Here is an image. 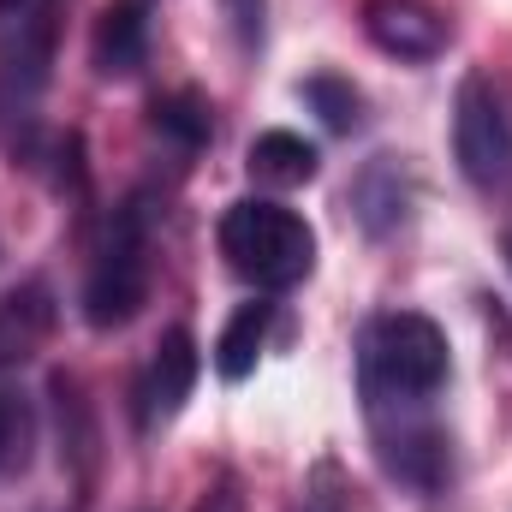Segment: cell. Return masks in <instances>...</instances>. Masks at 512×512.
Masks as SVG:
<instances>
[{
    "mask_svg": "<svg viewBox=\"0 0 512 512\" xmlns=\"http://www.w3.org/2000/svg\"><path fill=\"white\" fill-rule=\"evenodd\" d=\"M507 262H512V239H507Z\"/></svg>",
    "mask_w": 512,
    "mask_h": 512,
    "instance_id": "obj_19",
    "label": "cell"
},
{
    "mask_svg": "<svg viewBox=\"0 0 512 512\" xmlns=\"http://www.w3.org/2000/svg\"><path fill=\"white\" fill-rule=\"evenodd\" d=\"M54 423H60V465L78 477V489H90L96 477V417H90V399L72 376H54Z\"/></svg>",
    "mask_w": 512,
    "mask_h": 512,
    "instance_id": "obj_10",
    "label": "cell"
},
{
    "mask_svg": "<svg viewBox=\"0 0 512 512\" xmlns=\"http://www.w3.org/2000/svg\"><path fill=\"white\" fill-rule=\"evenodd\" d=\"M18 6H24V0H0V18H12V12H18Z\"/></svg>",
    "mask_w": 512,
    "mask_h": 512,
    "instance_id": "obj_18",
    "label": "cell"
},
{
    "mask_svg": "<svg viewBox=\"0 0 512 512\" xmlns=\"http://www.w3.org/2000/svg\"><path fill=\"white\" fill-rule=\"evenodd\" d=\"M197 370H203L197 340H191L185 328H167L161 346H155V358H149V370H143V382H137V423H143V429L173 423L179 405H185L191 387H197Z\"/></svg>",
    "mask_w": 512,
    "mask_h": 512,
    "instance_id": "obj_5",
    "label": "cell"
},
{
    "mask_svg": "<svg viewBox=\"0 0 512 512\" xmlns=\"http://www.w3.org/2000/svg\"><path fill=\"white\" fill-rule=\"evenodd\" d=\"M90 60H96L102 78H131V72L149 60V0H114V6L96 18Z\"/></svg>",
    "mask_w": 512,
    "mask_h": 512,
    "instance_id": "obj_8",
    "label": "cell"
},
{
    "mask_svg": "<svg viewBox=\"0 0 512 512\" xmlns=\"http://www.w3.org/2000/svg\"><path fill=\"white\" fill-rule=\"evenodd\" d=\"M24 435H30V417H24V399L0 387V471L24 459Z\"/></svg>",
    "mask_w": 512,
    "mask_h": 512,
    "instance_id": "obj_16",
    "label": "cell"
},
{
    "mask_svg": "<svg viewBox=\"0 0 512 512\" xmlns=\"http://www.w3.org/2000/svg\"><path fill=\"white\" fill-rule=\"evenodd\" d=\"M251 179L274 185V191L310 185V179H316V149H310L298 131H262L251 143Z\"/></svg>",
    "mask_w": 512,
    "mask_h": 512,
    "instance_id": "obj_11",
    "label": "cell"
},
{
    "mask_svg": "<svg viewBox=\"0 0 512 512\" xmlns=\"http://www.w3.org/2000/svg\"><path fill=\"white\" fill-rule=\"evenodd\" d=\"M143 298H149V227H143V209H120L84 280V322L102 334L126 328L143 310Z\"/></svg>",
    "mask_w": 512,
    "mask_h": 512,
    "instance_id": "obj_3",
    "label": "cell"
},
{
    "mask_svg": "<svg viewBox=\"0 0 512 512\" xmlns=\"http://www.w3.org/2000/svg\"><path fill=\"white\" fill-rule=\"evenodd\" d=\"M453 161L477 191H507L512 185V120L501 96L483 78L459 84L453 102Z\"/></svg>",
    "mask_w": 512,
    "mask_h": 512,
    "instance_id": "obj_4",
    "label": "cell"
},
{
    "mask_svg": "<svg viewBox=\"0 0 512 512\" xmlns=\"http://www.w3.org/2000/svg\"><path fill=\"white\" fill-rule=\"evenodd\" d=\"M54 334V292L42 280H24L0 298V370L24 364L30 352H42V340Z\"/></svg>",
    "mask_w": 512,
    "mask_h": 512,
    "instance_id": "obj_9",
    "label": "cell"
},
{
    "mask_svg": "<svg viewBox=\"0 0 512 512\" xmlns=\"http://www.w3.org/2000/svg\"><path fill=\"white\" fill-rule=\"evenodd\" d=\"M268 322H274V304H239L233 310V322L221 328V346H215V370L227 376V382H245L256 370V358H262V346H268Z\"/></svg>",
    "mask_w": 512,
    "mask_h": 512,
    "instance_id": "obj_12",
    "label": "cell"
},
{
    "mask_svg": "<svg viewBox=\"0 0 512 512\" xmlns=\"http://www.w3.org/2000/svg\"><path fill=\"white\" fill-rule=\"evenodd\" d=\"M358 364H364L370 417L423 411L447 382V334L417 310H393V316H376L364 328V358Z\"/></svg>",
    "mask_w": 512,
    "mask_h": 512,
    "instance_id": "obj_1",
    "label": "cell"
},
{
    "mask_svg": "<svg viewBox=\"0 0 512 512\" xmlns=\"http://www.w3.org/2000/svg\"><path fill=\"white\" fill-rule=\"evenodd\" d=\"M376 441H382V465L411 483V489H435L447 477V435L423 417V411H399V423H376Z\"/></svg>",
    "mask_w": 512,
    "mask_h": 512,
    "instance_id": "obj_7",
    "label": "cell"
},
{
    "mask_svg": "<svg viewBox=\"0 0 512 512\" xmlns=\"http://www.w3.org/2000/svg\"><path fill=\"white\" fill-rule=\"evenodd\" d=\"M352 203H358V221H364L376 239H382L387 227H399V215H405V185H399V161H393V155H376V161L358 173Z\"/></svg>",
    "mask_w": 512,
    "mask_h": 512,
    "instance_id": "obj_13",
    "label": "cell"
},
{
    "mask_svg": "<svg viewBox=\"0 0 512 512\" xmlns=\"http://www.w3.org/2000/svg\"><path fill=\"white\" fill-rule=\"evenodd\" d=\"M197 512H233V501H227V495H215V501H203Z\"/></svg>",
    "mask_w": 512,
    "mask_h": 512,
    "instance_id": "obj_17",
    "label": "cell"
},
{
    "mask_svg": "<svg viewBox=\"0 0 512 512\" xmlns=\"http://www.w3.org/2000/svg\"><path fill=\"white\" fill-rule=\"evenodd\" d=\"M364 36L382 54H393V60H435L453 42L447 18L429 12V6H417V0H370L364 6Z\"/></svg>",
    "mask_w": 512,
    "mask_h": 512,
    "instance_id": "obj_6",
    "label": "cell"
},
{
    "mask_svg": "<svg viewBox=\"0 0 512 512\" xmlns=\"http://www.w3.org/2000/svg\"><path fill=\"white\" fill-rule=\"evenodd\" d=\"M304 102H310V108H316L334 131H352V126H358V108H364V102H358V90H352V84H340V78H310V84H304Z\"/></svg>",
    "mask_w": 512,
    "mask_h": 512,
    "instance_id": "obj_15",
    "label": "cell"
},
{
    "mask_svg": "<svg viewBox=\"0 0 512 512\" xmlns=\"http://www.w3.org/2000/svg\"><path fill=\"white\" fill-rule=\"evenodd\" d=\"M155 131H167L173 143H185V149H203L209 143V102L203 96H191V90H179V96H161L155 102Z\"/></svg>",
    "mask_w": 512,
    "mask_h": 512,
    "instance_id": "obj_14",
    "label": "cell"
},
{
    "mask_svg": "<svg viewBox=\"0 0 512 512\" xmlns=\"http://www.w3.org/2000/svg\"><path fill=\"white\" fill-rule=\"evenodd\" d=\"M221 256L233 262V274H245L262 292H286L316 268V233L304 215L245 197L221 215Z\"/></svg>",
    "mask_w": 512,
    "mask_h": 512,
    "instance_id": "obj_2",
    "label": "cell"
}]
</instances>
